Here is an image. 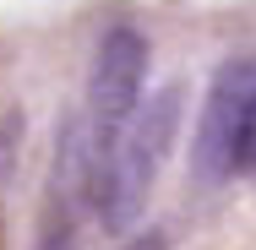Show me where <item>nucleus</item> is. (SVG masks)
<instances>
[{
    "instance_id": "1",
    "label": "nucleus",
    "mask_w": 256,
    "mask_h": 250,
    "mask_svg": "<svg viewBox=\"0 0 256 250\" xmlns=\"http://www.w3.org/2000/svg\"><path fill=\"white\" fill-rule=\"evenodd\" d=\"M180 114H186V93L180 87H158L148 103H136V114L120 125V136L109 142V152L93 169V185L88 201L98 207L104 229L109 234H126L158 185V169L180 136Z\"/></svg>"
},
{
    "instance_id": "2",
    "label": "nucleus",
    "mask_w": 256,
    "mask_h": 250,
    "mask_svg": "<svg viewBox=\"0 0 256 250\" xmlns=\"http://www.w3.org/2000/svg\"><path fill=\"white\" fill-rule=\"evenodd\" d=\"M142 82H148V38L120 22L109 27L93 49V71H88V109H82V136H88V163L98 169V158L109 152V142L120 136V125L136 114L142 103ZM93 185V180H88Z\"/></svg>"
},
{
    "instance_id": "3",
    "label": "nucleus",
    "mask_w": 256,
    "mask_h": 250,
    "mask_svg": "<svg viewBox=\"0 0 256 250\" xmlns=\"http://www.w3.org/2000/svg\"><path fill=\"white\" fill-rule=\"evenodd\" d=\"M251 109H256V60H224L207 87L196 142H191V163L207 185L234 174V152H240V131L251 120Z\"/></svg>"
},
{
    "instance_id": "4",
    "label": "nucleus",
    "mask_w": 256,
    "mask_h": 250,
    "mask_svg": "<svg viewBox=\"0 0 256 250\" xmlns=\"http://www.w3.org/2000/svg\"><path fill=\"white\" fill-rule=\"evenodd\" d=\"M38 250H82L76 229H71V212H54L50 223H44V234H38Z\"/></svg>"
},
{
    "instance_id": "5",
    "label": "nucleus",
    "mask_w": 256,
    "mask_h": 250,
    "mask_svg": "<svg viewBox=\"0 0 256 250\" xmlns=\"http://www.w3.org/2000/svg\"><path fill=\"white\" fill-rule=\"evenodd\" d=\"M234 174H251V180H256V109H251V120H246V131H240V152H234Z\"/></svg>"
},
{
    "instance_id": "6",
    "label": "nucleus",
    "mask_w": 256,
    "mask_h": 250,
    "mask_svg": "<svg viewBox=\"0 0 256 250\" xmlns=\"http://www.w3.org/2000/svg\"><path fill=\"white\" fill-rule=\"evenodd\" d=\"M126 250H169V245H164V234H136Z\"/></svg>"
},
{
    "instance_id": "7",
    "label": "nucleus",
    "mask_w": 256,
    "mask_h": 250,
    "mask_svg": "<svg viewBox=\"0 0 256 250\" xmlns=\"http://www.w3.org/2000/svg\"><path fill=\"white\" fill-rule=\"evenodd\" d=\"M0 250H6V212H0Z\"/></svg>"
}]
</instances>
